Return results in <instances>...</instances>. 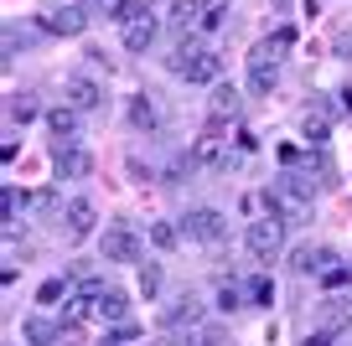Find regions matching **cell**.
<instances>
[{
	"label": "cell",
	"instance_id": "obj_1",
	"mask_svg": "<svg viewBox=\"0 0 352 346\" xmlns=\"http://www.w3.org/2000/svg\"><path fill=\"white\" fill-rule=\"evenodd\" d=\"M120 21V42L124 52H151L155 36H161V16H155L151 0H124V11L114 16Z\"/></svg>",
	"mask_w": 352,
	"mask_h": 346
},
{
	"label": "cell",
	"instance_id": "obj_2",
	"mask_svg": "<svg viewBox=\"0 0 352 346\" xmlns=\"http://www.w3.org/2000/svg\"><path fill=\"white\" fill-rule=\"evenodd\" d=\"M182 238H192V243H223V238H228V217H223L218 207H192V212L182 217Z\"/></svg>",
	"mask_w": 352,
	"mask_h": 346
},
{
	"label": "cell",
	"instance_id": "obj_3",
	"mask_svg": "<svg viewBox=\"0 0 352 346\" xmlns=\"http://www.w3.org/2000/svg\"><path fill=\"white\" fill-rule=\"evenodd\" d=\"M243 249H249L259 264H270L280 249H285V227H280V217H259V222H249V233H243Z\"/></svg>",
	"mask_w": 352,
	"mask_h": 346
},
{
	"label": "cell",
	"instance_id": "obj_4",
	"mask_svg": "<svg viewBox=\"0 0 352 346\" xmlns=\"http://www.w3.org/2000/svg\"><path fill=\"white\" fill-rule=\"evenodd\" d=\"M275 83H280V52L259 42L249 52V93H275Z\"/></svg>",
	"mask_w": 352,
	"mask_h": 346
},
{
	"label": "cell",
	"instance_id": "obj_5",
	"mask_svg": "<svg viewBox=\"0 0 352 346\" xmlns=\"http://www.w3.org/2000/svg\"><path fill=\"white\" fill-rule=\"evenodd\" d=\"M99 253L109 264H135V259H140V233L124 227V222H109V227H104V238H99Z\"/></svg>",
	"mask_w": 352,
	"mask_h": 346
},
{
	"label": "cell",
	"instance_id": "obj_6",
	"mask_svg": "<svg viewBox=\"0 0 352 346\" xmlns=\"http://www.w3.org/2000/svg\"><path fill=\"white\" fill-rule=\"evenodd\" d=\"M239 108H243V93L233 83H212V98H208V119L218 124H233L239 119Z\"/></svg>",
	"mask_w": 352,
	"mask_h": 346
},
{
	"label": "cell",
	"instance_id": "obj_7",
	"mask_svg": "<svg viewBox=\"0 0 352 346\" xmlns=\"http://www.w3.org/2000/svg\"><path fill=\"white\" fill-rule=\"evenodd\" d=\"M88 26V16L78 11V5H52V11H42V32L52 36H78Z\"/></svg>",
	"mask_w": 352,
	"mask_h": 346
},
{
	"label": "cell",
	"instance_id": "obj_8",
	"mask_svg": "<svg viewBox=\"0 0 352 346\" xmlns=\"http://www.w3.org/2000/svg\"><path fill=\"white\" fill-rule=\"evenodd\" d=\"M296 269L300 274H331L337 269V253H331L327 243H300L296 249Z\"/></svg>",
	"mask_w": 352,
	"mask_h": 346
},
{
	"label": "cell",
	"instance_id": "obj_9",
	"mask_svg": "<svg viewBox=\"0 0 352 346\" xmlns=\"http://www.w3.org/2000/svg\"><path fill=\"white\" fill-rule=\"evenodd\" d=\"M99 104H104V93H99V83H94V78H83V73L67 78V108L88 114V108H99Z\"/></svg>",
	"mask_w": 352,
	"mask_h": 346
},
{
	"label": "cell",
	"instance_id": "obj_10",
	"mask_svg": "<svg viewBox=\"0 0 352 346\" xmlns=\"http://www.w3.org/2000/svg\"><path fill=\"white\" fill-rule=\"evenodd\" d=\"M63 227H67V238H88L94 233V202L88 196H73L63 212Z\"/></svg>",
	"mask_w": 352,
	"mask_h": 346
},
{
	"label": "cell",
	"instance_id": "obj_11",
	"mask_svg": "<svg viewBox=\"0 0 352 346\" xmlns=\"http://www.w3.org/2000/svg\"><path fill=\"white\" fill-rule=\"evenodd\" d=\"M94 171V155L83 150V145H57V176H88Z\"/></svg>",
	"mask_w": 352,
	"mask_h": 346
},
{
	"label": "cell",
	"instance_id": "obj_12",
	"mask_svg": "<svg viewBox=\"0 0 352 346\" xmlns=\"http://www.w3.org/2000/svg\"><path fill=\"white\" fill-rule=\"evenodd\" d=\"M47 130L57 145H78V108H47Z\"/></svg>",
	"mask_w": 352,
	"mask_h": 346
},
{
	"label": "cell",
	"instance_id": "obj_13",
	"mask_svg": "<svg viewBox=\"0 0 352 346\" xmlns=\"http://www.w3.org/2000/svg\"><path fill=\"white\" fill-rule=\"evenodd\" d=\"M26 212H42V217H63L67 202L57 186H36V192H26Z\"/></svg>",
	"mask_w": 352,
	"mask_h": 346
},
{
	"label": "cell",
	"instance_id": "obj_14",
	"mask_svg": "<svg viewBox=\"0 0 352 346\" xmlns=\"http://www.w3.org/2000/svg\"><path fill=\"white\" fill-rule=\"evenodd\" d=\"M202 52H208V47H202V42H197V36H182V42H176V47H171V52H166V67H171V73H176V78H182V73H187V67H192V62H197V57H202Z\"/></svg>",
	"mask_w": 352,
	"mask_h": 346
},
{
	"label": "cell",
	"instance_id": "obj_15",
	"mask_svg": "<svg viewBox=\"0 0 352 346\" xmlns=\"http://www.w3.org/2000/svg\"><path fill=\"white\" fill-rule=\"evenodd\" d=\"M130 124H135L140 135L161 130V108L151 104V93H135V98H130Z\"/></svg>",
	"mask_w": 352,
	"mask_h": 346
},
{
	"label": "cell",
	"instance_id": "obj_16",
	"mask_svg": "<svg viewBox=\"0 0 352 346\" xmlns=\"http://www.w3.org/2000/svg\"><path fill=\"white\" fill-rule=\"evenodd\" d=\"M166 21H171L176 32H197V26H202V0H171Z\"/></svg>",
	"mask_w": 352,
	"mask_h": 346
},
{
	"label": "cell",
	"instance_id": "obj_17",
	"mask_svg": "<svg viewBox=\"0 0 352 346\" xmlns=\"http://www.w3.org/2000/svg\"><path fill=\"white\" fill-rule=\"evenodd\" d=\"M21 336H26L32 346H57V341L67 336V325H52V321H42V315H32V321L21 325Z\"/></svg>",
	"mask_w": 352,
	"mask_h": 346
},
{
	"label": "cell",
	"instance_id": "obj_18",
	"mask_svg": "<svg viewBox=\"0 0 352 346\" xmlns=\"http://www.w3.org/2000/svg\"><path fill=\"white\" fill-rule=\"evenodd\" d=\"M124 315H130V295L104 284V295H99V321H114V325H120Z\"/></svg>",
	"mask_w": 352,
	"mask_h": 346
},
{
	"label": "cell",
	"instance_id": "obj_19",
	"mask_svg": "<svg viewBox=\"0 0 352 346\" xmlns=\"http://www.w3.org/2000/svg\"><path fill=\"white\" fill-rule=\"evenodd\" d=\"M197 321H202V300H192V295H187V300H176L171 310L161 315V325H197Z\"/></svg>",
	"mask_w": 352,
	"mask_h": 346
},
{
	"label": "cell",
	"instance_id": "obj_20",
	"mask_svg": "<svg viewBox=\"0 0 352 346\" xmlns=\"http://www.w3.org/2000/svg\"><path fill=\"white\" fill-rule=\"evenodd\" d=\"M36 114H42V104H36V93H11V119H16V124L36 119Z\"/></svg>",
	"mask_w": 352,
	"mask_h": 346
},
{
	"label": "cell",
	"instance_id": "obj_21",
	"mask_svg": "<svg viewBox=\"0 0 352 346\" xmlns=\"http://www.w3.org/2000/svg\"><path fill=\"white\" fill-rule=\"evenodd\" d=\"M228 21V0H202V26L197 32H218Z\"/></svg>",
	"mask_w": 352,
	"mask_h": 346
},
{
	"label": "cell",
	"instance_id": "obj_22",
	"mask_svg": "<svg viewBox=\"0 0 352 346\" xmlns=\"http://www.w3.org/2000/svg\"><path fill=\"white\" fill-rule=\"evenodd\" d=\"M151 243H155V249H161V253H171L176 243H182V233H176L171 222H151Z\"/></svg>",
	"mask_w": 352,
	"mask_h": 346
},
{
	"label": "cell",
	"instance_id": "obj_23",
	"mask_svg": "<svg viewBox=\"0 0 352 346\" xmlns=\"http://www.w3.org/2000/svg\"><path fill=\"white\" fill-rule=\"evenodd\" d=\"M243 295H249V284H239V279L223 284V290H218V310H239V305H249Z\"/></svg>",
	"mask_w": 352,
	"mask_h": 346
},
{
	"label": "cell",
	"instance_id": "obj_24",
	"mask_svg": "<svg viewBox=\"0 0 352 346\" xmlns=\"http://www.w3.org/2000/svg\"><path fill=\"white\" fill-rule=\"evenodd\" d=\"M249 305H275V284L264 279V274H259V279H249Z\"/></svg>",
	"mask_w": 352,
	"mask_h": 346
},
{
	"label": "cell",
	"instance_id": "obj_25",
	"mask_svg": "<svg viewBox=\"0 0 352 346\" xmlns=\"http://www.w3.org/2000/svg\"><path fill=\"white\" fill-rule=\"evenodd\" d=\"M63 295H73V290H67V279H47L42 290H36V300H42V305H63Z\"/></svg>",
	"mask_w": 352,
	"mask_h": 346
},
{
	"label": "cell",
	"instance_id": "obj_26",
	"mask_svg": "<svg viewBox=\"0 0 352 346\" xmlns=\"http://www.w3.org/2000/svg\"><path fill=\"white\" fill-rule=\"evenodd\" d=\"M0 207H6V227H16V217H21V192H16V186H6Z\"/></svg>",
	"mask_w": 352,
	"mask_h": 346
},
{
	"label": "cell",
	"instance_id": "obj_27",
	"mask_svg": "<svg viewBox=\"0 0 352 346\" xmlns=\"http://www.w3.org/2000/svg\"><path fill=\"white\" fill-rule=\"evenodd\" d=\"M321 284H327V295L352 290V269H331V274H321Z\"/></svg>",
	"mask_w": 352,
	"mask_h": 346
},
{
	"label": "cell",
	"instance_id": "obj_28",
	"mask_svg": "<svg viewBox=\"0 0 352 346\" xmlns=\"http://www.w3.org/2000/svg\"><path fill=\"white\" fill-rule=\"evenodd\" d=\"M135 341H140V331H135L130 321H120V325L109 331V346H135Z\"/></svg>",
	"mask_w": 352,
	"mask_h": 346
},
{
	"label": "cell",
	"instance_id": "obj_29",
	"mask_svg": "<svg viewBox=\"0 0 352 346\" xmlns=\"http://www.w3.org/2000/svg\"><path fill=\"white\" fill-rule=\"evenodd\" d=\"M140 290H145V295L161 290V264H140Z\"/></svg>",
	"mask_w": 352,
	"mask_h": 346
},
{
	"label": "cell",
	"instance_id": "obj_30",
	"mask_svg": "<svg viewBox=\"0 0 352 346\" xmlns=\"http://www.w3.org/2000/svg\"><path fill=\"white\" fill-rule=\"evenodd\" d=\"M306 346H331V325H327V331H311V341Z\"/></svg>",
	"mask_w": 352,
	"mask_h": 346
}]
</instances>
